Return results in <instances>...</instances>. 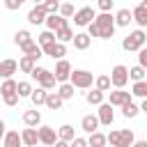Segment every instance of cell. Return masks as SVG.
I'll list each match as a JSON object with an SVG mask.
<instances>
[{
	"label": "cell",
	"mask_w": 147,
	"mask_h": 147,
	"mask_svg": "<svg viewBox=\"0 0 147 147\" xmlns=\"http://www.w3.org/2000/svg\"><path fill=\"white\" fill-rule=\"evenodd\" d=\"M44 18H46V9H44V5H34V7L28 11V21H30L32 25L44 23Z\"/></svg>",
	"instance_id": "16"
},
{
	"label": "cell",
	"mask_w": 147,
	"mask_h": 147,
	"mask_svg": "<svg viewBox=\"0 0 147 147\" xmlns=\"http://www.w3.org/2000/svg\"><path fill=\"white\" fill-rule=\"evenodd\" d=\"M21 51H23V55H28V57H32L34 62H37V60H39V57L44 55V53H41V46H39V44H34V41H30V44H25V46H23Z\"/></svg>",
	"instance_id": "22"
},
{
	"label": "cell",
	"mask_w": 147,
	"mask_h": 147,
	"mask_svg": "<svg viewBox=\"0 0 147 147\" xmlns=\"http://www.w3.org/2000/svg\"><path fill=\"white\" fill-rule=\"evenodd\" d=\"M21 133L18 131H5L2 136V147H21Z\"/></svg>",
	"instance_id": "18"
},
{
	"label": "cell",
	"mask_w": 147,
	"mask_h": 147,
	"mask_svg": "<svg viewBox=\"0 0 147 147\" xmlns=\"http://www.w3.org/2000/svg\"><path fill=\"white\" fill-rule=\"evenodd\" d=\"M103 94H106V92H101V90H96V87H94L92 92H87V94H85V101H87L90 106H99V103L103 101Z\"/></svg>",
	"instance_id": "32"
},
{
	"label": "cell",
	"mask_w": 147,
	"mask_h": 147,
	"mask_svg": "<svg viewBox=\"0 0 147 147\" xmlns=\"http://www.w3.org/2000/svg\"><path fill=\"white\" fill-rule=\"evenodd\" d=\"M74 11H76V9H74V5H71V2H60V9H57V14H60V16L71 18V16H74Z\"/></svg>",
	"instance_id": "39"
},
{
	"label": "cell",
	"mask_w": 147,
	"mask_h": 147,
	"mask_svg": "<svg viewBox=\"0 0 147 147\" xmlns=\"http://www.w3.org/2000/svg\"><path fill=\"white\" fill-rule=\"evenodd\" d=\"M55 39H57L60 44H67V41H71V39H74V30H71L69 25H64V28L55 30Z\"/></svg>",
	"instance_id": "27"
},
{
	"label": "cell",
	"mask_w": 147,
	"mask_h": 147,
	"mask_svg": "<svg viewBox=\"0 0 147 147\" xmlns=\"http://www.w3.org/2000/svg\"><path fill=\"white\" fill-rule=\"evenodd\" d=\"M32 2H34V5H41V2H44V0H32Z\"/></svg>",
	"instance_id": "48"
},
{
	"label": "cell",
	"mask_w": 147,
	"mask_h": 147,
	"mask_svg": "<svg viewBox=\"0 0 147 147\" xmlns=\"http://www.w3.org/2000/svg\"><path fill=\"white\" fill-rule=\"evenodd\" d=\"M18 2H21V5H23V2H25V0H18Z\"/></svg>",
	"instance_id": "49"
},
{
	"label": "cell",
	"mask_w": 147,
	"mask_h": 147,
	"mask_svg": "<svg viewBox=\"0 0 147 147\" xmlns=\"http://www.w3.org/2000/svg\"><path fill=\"white\" fill-rule=\"evenodd\" d=\"M87 28V34L90 37H99V39H110L113 34H115V21H113V14L110 11H101V14H96L94 16V21L92 23H87L85 25Z\"/></svg>",
	"instance_id": "1"
},
{
	"label": "cell",
	"mask_w": 147,
	"mask_h": 147,
	"mask_svg": "<svg viewBox=\"0 0 147 147\" xmlns=\"http://www.w3.org/2000/svg\"><path fill=\"white\" fill-rule=\"evenodd\" d=\"M74 136H76V133H74V126H71V124H62V126L57 129V138L64 140V142H71Z\"/></svg>",
	"instance_id": "30"
},
{
	"label": "cell",
	"mask_w": 147,
	"mask_h": 147,
	"mask_svg": "<svg viewBox=\"0 0 147 147\" xmlns=\"http://www.w3.org/2000/svg\"><path fill=\"white\" fill-rule=\"evenodd\" d=\"M138 64L140 67H147V48H138Z\"/></svg>",
	"instance_id": "43"
},
{
	"label": "cell",
	"mask_w": 147,
	"mask_h": 147,
	"mask_svg": "<svg viewBox=\"0 0 147 147\" xmlns=\"http://www.w3.org/2000/svg\"><path fill=\"white\" fill-rule=\"evenodd\" d=\"M131 18L138 23V28H145V25H147V2H145V0H140V2L136 5V9L131 11Z\"/></svg>",
	"instance_id": "10"
},
{
	"label": "cell",
	"mask_w": 147,
	"mask_h": 147,
	"mask_svg": "<svg viewBox=\"0 0 147 147\" xmlns=\"http://www.w3.org/2000/svg\"><path fill=\"white\" fill-rule=\"evenodd\" d=\"M133 140H136V136L131 129H117L106 136V142H110V147H131Z\"/></svg>",
	"instance_id": "2"
},
{
	"label": "cell",
	"mask_w": 147,
	"mask_h": 147,
	"mask_svg": "<svg viewBox=\"0 0 147 147\" xmlns=\"http://www.w3.org/2000/svg\"><path fill=\"white\" fill-rule=\"evenodd\" d=\"M131 147H147V140H133Z\"/></svg>",
	"instance_id": "46"
},
{
	"label": "cell",
	"mask_w": 147,
	"mask_h": 147,
	"mask_svg": "<svg viewBox=\"0 0 147 147\" xmlns=\"http://www.w3.org/2000/svg\"><path fill=\"white\" fill-rule=\"evenodd\" d=\"M74 90H76V87H74V85L67 80V83H60V87H57V94H60V99H62V101H69V99H74V94H76Z\"/></svg>",
	"instance_id": "26"
},
{
	"label": "cell",
	"mask_w": 147,
	"mask_h": 147,
	"mask_svg": "<svg viewBox=\"0 0 147 147\" xmlns=\"http://www.w3.org/2000/svg\"><path fill=\"white\" fill-rule=\"evenodd\" d=\"M131 99H133L131 92H124V87H119V90L115 87V90L110 92V101H108V103L115 108V106H122V103H126V101H131Z\"/></svg>",
	"instance_id": "13"
},
{
	"label": "cell",
	"mask_w": 147,
	"mask_h": 147,
	"mask_svg": "<svg viewBox=\"0 0 147 147\" xmlns=\"http://www.w3.org/2000/svg\"><path fill=\"white\" fill-rule=\"evenodd\" d=\"M32 67H34V60H32V57L23 55V57L18 60V69H21L23 74H30V71H32Z\"/></svg>",
	"instance_id": "36"
},
{
	"label": "cell",
	"mask_w": 147,
	"mask_h": 147,
	"mask_svg": "<svg viewBox=\"0 0 147 147\" xmlns=\"http://www.w3.org/2000/svg\"><path fill=\"white\" fill-rule=\"evenodd\" d=\"M113 5H115V0H96V7H99L101 11H110Z\"/></svg>",
	"instance_id": "42"
},
{
	"label": "cell",
	"mask_w": 147,
	"mask_h": 147,
	"mask_svg": "<svg viewBox=\"0 0 147 147\" xmlns=\"http://www.w3.org/2000/svg\"><path fill=\"white\" fill-rule=\"evenodd\" d=\"M96 119H99V124L110 126V124H113V119H115L113 106H110V103H106V101H101V103H99V110H96Z\"/></svg>",
	"instance_id": "8"
},
{
	"label": "cell",
	"mask_w": 147,
	"mask_h": 147,
	"mask_svg": "<svg viewBox=\"0 0 147 147\" xmlns=\"http://www.w3.org/2000/svg\"><path fill=\"white\" fill-rule=\"evenodd\" d=\"M94 87L101 90V92H108V90H110V78H108V76H96V78H94Z\"/></svg>",
	"instance_id": "38"
},
{
	"label": "cell",
	"mask_w": 147,
	"mask_h": 147,
	"mask_svg": "<svg viewBox=\"0 0 147 147\" xmlns=\"http://www.w3.org/2000/svg\"><path fill=\"white\" fill-rule=\"evenodd\" d=\"M69 83H71L74 87H78V90H90L92 83H94V76H92V71H87V69H71Z\"/></svg>",
	"instance_id": "3"
},
{
	"label": "cell",
	"mask_w": 147,
	"mask_h": 147,
	"mask_svg": "<svg viewBox=\"0 0 147 147\" xmlns=\"http://www.w3.org/2000/svg\"><path fill=\"white\" fill-rule=\"evenodd\" d=\"M119 108H122V115H124L126 119H131V117H136V115L140 113V108L133 103V99H131V101H126V103H122Z\"/></svg>",
	"instance_id": "29"
},
{
	"label": "cell",
	"mask_w": 147,
	"mask_h": 147,
	"mask_svg": "<svg viewBox=\"0 0 147 147\" xmlns=\"http://www.w3.org/2000/svg\"><path fill=\"white\" fill-rule=\"evenodd\" d=\"M30 76L39 83V87H44V90H53L55 87V76H53V71H48V69H44V67H32V71H30Z\"/></svg>",
	"instance_id": "5"
},
{
	"label": "cell",
	"mask_w": 147,
	"mask_h": 147,
	"mask_svg": "<svg viewBox=\"0 0 147 147\" xmlns=\"http://www.w3.org/2000/svg\"><path fill=\"white\" fill-rule=\"evenodd\" d=\"M62 99H60V94L57 92H46V101H44V106L46 108H51V110H60L62 108Z\"/></svg>",
	"instance_id": "23"
},
{
	"label": "cell",
	"mask_w": 147,
	"mask_h": 147,
	"mask_svg": "<svg viewBox=\"0 0 147 147\" xmlns=\"http://www.w3.org/2000/svg\"><path fill=\"white\" fill-rule=\"evenodd\" d=\"M23 124L25 126H39L41 124V113L34 108V110H25L23 113Z\"/></svg>",
	"instance_id": "19"
},
{
	"label": "cell",
	"mask_w": 147,
	"mask_h": 147,
	"mask_svg": "<svg viewBox=\"0 0 147 147\" xmlns=\"http://www.w3.org/2000/svg\"><path fill=\"white\" fill-rule=\"evenodd\" d=\"M51 147H69V142H64V140H60V138H57V140H55Z\"/></svg>",
	"instance_id": "45"
},
{
	"label": "cell",
	"mask_w": 147,
	"mask_h": 147,
	"mask_svg": "<svg viewBox=\"0 0 147 147\" xmlns=\"http://www.w3.org/2000/svg\"><path fill=\"white\" fill-rule=\"evenodd\" d=\"M85 140H87V147H106V133H101L99 129L92 131L90 138H85Z\"/></svg>",
	"instance_id": "24"
},
{
	"label": "cell",
	"mask_w": 147,
	"mask_h": 147,
	"mask_svg": "<svg viewBox=\"0 0 147 147\" xmlns=\"http://www.w3.org/2000/svg\"><path fill=\"white\" fill-rule=\"evenodd\" d=\"M69 74H71V64H69V60H57V64H55V71H53V76H55V83H67L69 80Z\"/></svg>",
	"instance_id": "9"
},
{
	"label": "cell",
	"mask_w": 147,
	"mask_h": 147,
	"mask_svg": "<svg viewBox=\"0 0 147 147\" xmlns=\"http://www.w3.org/2000/svg\"><path fill=\"white\" fill-rule=\"evenodd\" d=\"M44 23H46V28L48 30H60V28H64V25H69V18H64V16H60V14H46V18H44Z\"/></svg>",
	"instance_id": "11"
},
{
	"label": "cell",
	"mask_w": 147,
	"mask_h": 147,
	"mask_svg": "<svg viewBox=\"0 0 147 147\" xmlns=\"http://www.w3.org/2000/svg\"><path fill=\"white\" fill-rule=\"evenodd\" d=\"M110 85L113 87H124L126 83H129V67H124V64H115L113 67V71H110Z\"/></svg>",
	"instance_id": "6"
},
{
	"label": "cell",
	"mask_w": 147,
	"mask_h": 147,
	"mask_svg": "<svg viewBox=\"0 0 147 147\" xmlns=\"http://www.w3.org/2000/svg\"><path fill=\"white\" fill-rule=\"evenodd\" d=\"M46 92H48V90H44V87H32V92H30V101L34 103V108L44 106V101H46Z\"/></svg>",
	"instance_id": "25"
},
{
	"label": "cell",
	"mask_w": 147,
	"mask_h": 147,
	"mask_svg": "<svg viewBox=\"0 0 147 147\" xmlns=\"http://www.w3.org/2000/svg\"><path fill=\"white\" fill-rule=\"evenodd\" d=\"M2 101H5V106L14 108V106L18 103V94H16V92H14V94H7V96H2Z\"/></svg>",
	"instance_id": "41"
},
{
	"label": "cell",
	"mask_w": 147,
	"mask_h": 147,
	"mask_svg": "<svg viewBox=\"0 0 147 147\" xmlns=\"http://www.w3.org/2000/svg\"><path fill=\"white\" fill-rule=\"evenodd\" d=\"M94 16H96V11H94L92 7H80V9L74 11V23H76L78 28H85L87 23L94 21Z\"/></svg>",
	"instance_id": "7"
},
{
	"label": "cell",
	"mask_w": 147,
	"mask_h": 147,
	"mask_svg": "<svg viewBox=\"0 0 147 147\" xmlns=\"http://www.w3.org/2000/svg\"><path fill=\"white\" fill-rule=\"evenodd\" d=\"M18 71V62L7 57V60H0V78H11L14 74Z\"/></svg>",
	"instance_id": "15"
},
{
	"label": "cell",
	"mask_w": 147,
	"mask_h": 147,
	"mask_svg": "<svg viewBox=\"0 0 147 147\" xmlns=\"http://www.w3.org/2000/svg\"><path fill=\"white\" fill-rule=\"evenodd\" d=\"M145 44H147V34H145L142 28H138V30H133V32H129V34L124 37L122 48H124V51H138V48H142Z\"/></svg>",
	"instance_id": "4"
},
{
	"label": "cell",
	"mask_w": 147,
	"mask_h": 147,
	"mask_svg": "<svg viewBox=\"0 0 147 147\" xmlns=\"http://www.w3.org/2000/svg\"><path fill=\"white\" fill-rule=\"evenodd\" d=\"M5 131H7V129H5V122L0 119V140H2V136H5Z\"/></svg>",
	"instance_id": "47"
},
{
	"label": "cell",
	"mask_w": 147,
	"mask_h": 147,
	"mask_svg": "<svg viewBox=\"0 0 147 147\" xmlns=\"http://www.w3.org/2000/svg\"><path fill=\"white\" fill-rule=\"evenodd\" d=\"M74 48H78V51H87L90 48V44H92V37L87 34V32H74Z\"/></svg>",
	"instance_id": "17"
},
{
	"label": "cell",
	"mask_w": 147,
	"mask_h": 147,
	"mask_svg": "<svg viewBox=\"0 0 147 147\" xmlns=\"http://www.w3.org/2000/svg\"><path fill=\"white\" fill-rule=\"evenodd\" d=\"M37 136H39V142H41V145H48V147L57 140V133H55L53 126H39V129H37Z\"/></svg>",
	"instance_id": "12"
},
{
	"label": "cell",
	"mask_w": 147,
	"mask_h": 147,
	"mask_svg": "<svg viewBox=\"0 0 147 147\" xmlns=\"http://www.w3.org/2000/svg\"><path fill=\"white\" fill-rule=\"evenodd\" d=\"M55 41V32L53 30H44L39 37H37V44L39 46H48V44H53Z\"/></svg>",
	"instance_id": "33"
},
{
	"label": "cell",
	"mask_w": 147,
	"mask_h": 147,
	"mask_svg": "<svg viewBox=\"0 0 147 147\" xmlns=\"http://www.w3.org/2000/svg\"><path fill=\"white\" fill-rule=\"evenodd\" d=\"M101 124H99V119H96V115H85L83 119H80V129L85 131V133H92V131H96Z\"/></svg>",
	"instance_id": "20"
},
{
	"label": "cell",
	"mask_w": 147,
	"mask_h": 147,
	"mask_svg": "<svg viewBox=\"0 0 147 147\" xmlns=\"http://www.w3.org/2000/svg\"><path fill=\"white\" fill-rule=\"evenodd\" d=\"M131 96H140V99H145V96H147V80H133Z\"/></svg>",
	"instance_id": "28"
},
{
	"label": "cell",
	"mask_w": 147,
	"mask_h": 147,
	"mask_svg": "<svg viewBox=\"0 0 147 147\" xmlns=\"http://www.w3.org/2000/svg\"><path fill=\"white\" fill-rule=\"evenodd\" d=\"M0 92H2V96L14 94V92H16V80H14V78H5V83L0 85Z\"/></svg>",
	"instance_id": "34"
},
{
	"label": "cell",
	"mask_w": 147,
	"mask_h": 147,
	"mask_svg": "<svg viewBox=\"0 0 147 147\" xmlns=\"http://www.w3.org/2000/svg\"><path fill=\"white\" fill-rule=\"evenodd\" d=\"M21 142H23L25 147H37V142H39L37 126H28V129H23V131H21Z\"/></svg>",
	"instance_id": "14"
},
{
	"label": "cell",
	"mask_w": 147,
	"mask_h": 147,
	"mask_svg": "<svg viewBox=\"0 0 147 147\" xmlns=\"http://www.w3.org/2000/svg\"><path fill=\"white\" fill-rule=\"evenodd\" d=\"M129 78L131 80H145V67H140V64L131 67L129 69Z\"/></svg>",
	"instance_id": "37"
},
{
	"label": "cell",
	"mask_w": 147,
	"mask_h": 147,
	"mask_svg": "<svg viewBox=\"0 0 147 147\" xmlns=\"http://www.w3.org/2000/svg\"><path fill=\"white\" fill-rule=\"evenodd\" d=\"M69 147H87V140L80 138V136H74V140L69 142Z\"/></svg>",
	"instance_id": "44"
},
{
	"label": "cell",
	"mask_w": 147,
	"mask_h": 147,
	"mask_svg": "<svg viewBox=\"0 0 147 147\" xmlns=\"http://www.w3.org/2000/svg\"><path fill=\"white\" fill-rule=\"evenodd\" d=\"M113 21H115V25H119V28H126V25L133 21V18H131V9H126V7H124V9H119V11L113 16Z\"/></svg>",
	"instance_id": "21"
},
{
	"label": "cell",
	"mask_w": 147,
	"mask_h": 147,
	"mask_svg": "<svg viewBox=\"0 0 147 147\" xmlns=\"http://www.w3.org/2000/svg\"><path fill=\"white\" fill-rule=\"evenodd\" d=\"M41 5L46 9V14H57V9H60V0H44Z\"/></svg>",
	"instance_id": "40"
},
{
	"label": "cell",
	"mask_w": 147,
	"mask_h": 147,
	"mask_svg": "<svg viewBox=\"0 0 147 147\" xmlns=\"http://www.w3.org/2000/svg\"><path fill=\"white\" fill-rule=\"evenodd\" d=\"M30 92H32V85H30L28 80H18V83H16V94H18V99H21V96H30Z\"/></svg>",
	"instance_id": "35"
},
{
	"label": "cell",
	"mask_w": 147,
	"mask_h": 147,
	"mask_svg": "<svg viewBox=\"0 0 147 147\" xmlns=\"http://www.w3.org/2000/svg\"><path fill=\"white\" fill-rule=\"evenodd\" d=\"M30 41H32V34H30L28 30H18V32L14 34V44H16L18 48H23V46L30 44Z\"/></svg>",
	"instance_id": "31"
}]
</instances>
